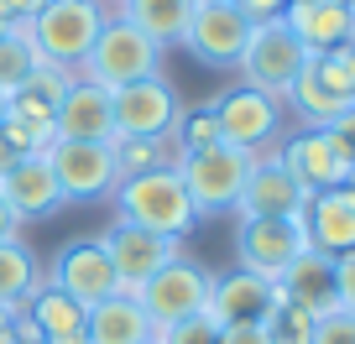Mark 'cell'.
I'll use <instances>...</instances> for the list:
<instances>
[{
    "instance_id": "cell-1",
    "label": "cell",
    "mask_w": 355,
    "mask_h": 344,
    "mask_svg": "<svg viewBox=\"0 0 355 344\" xmlns=\"http://www.w3.org/2000/svg\"><path fill=\"white\" fill-rule=\"evenodd\" d=\"M115 209H121L125 224L167 235V240H183L199 224V209H193V199H189L173 162L152 167V172H136V178H121L115 183Z\"/></svg>"
},
{
    "instance_id": "cell-2",
    "label": "cell",
    "mask_w": 355,
    "mask_h": 344,
    "mask_svg": "<svg viewBox=\"0 0 355 344\" xmlns=\"http://www.w3.org/2000/svg\"><path fill=\"white\" fill-rule=\"evenodd\" d=\"M105 21H110L105 0H47L42 11H37L32 21H21V26H26V37H32L42 63L78 73V63L89 57V47H94V37H100Z\"/></svg>"
},
{
    "instance_id": "cell-3",
    "label": "cell",
    "mask_w": 355,
    "mask_h": 344,
    "mask_svg": "<svg viewBox=\"0 0 355 344\" xmlns=\"http://www.w3.org/2000/svg\"><path fill=\"white\" fill-rule=\"evenodd\" d=\"M157 68H162V47L152 42V37H141L131 21H121V16H110V21L100 26V37H94V47H89V57L78 63V78H89V84H100V89H125V84H141V78H152Z\"/></svg>"
},
{
    "instance_id": "cell-4",
    "label": "cell",
    "mask_w": 355,
    "mask_h": 344,
    "mask_svg": "<svg viewBox=\"0 0 355 344\" xmlns=\"http://www.w3.org/2000/svg\"><path fill=\"white\" fill-rule=\"evenodd\" d=\"M173 167H178V178H183V188H189L199 219H209V214H235L241 188H245V178H251V167H256V152L220 141V146H209V152H199V156H178Z\"/></svg>"
},
{
    "instance_id": "cell-5",
    "label": "cell",
    "mask_w": 355,
    "mask_h": 344,
    "mask_svg": "<svg viewBox=\"0 0 355 344\" xmlns=\"http://www.w3.org/2000/svg\"><path fill=\"white\" fill-rule=\"evenodd\" d=\"M303 63H309V47H303L298 37L282 26V16H277V21H256L251 26L235 68H241L245 89H261V94H272V100H288V89L298 84Z\"/></svg>"
},
{
    "instance_id": "cell-6",
    "label": "cell",
    "mask_w": 355,
    "mask_h": 344,
    "mask_svg": "<svg viewBox=\"0 0 355 344\" xmlns=\"http://www.w3.org/2000/svg\"><path fill=\"white\" fill-rule=\"evenodd\" d=\"M209 287H214V271L199 266L193 255H178V261H167L162 271H152L131 298L146 308L152 329L162 334V329H173V323H183V318H193V313L209 308Z\"/></svg>"
},
{
    "instance_id": "cell-7",
    "label": "cell",
    "mask_w": 355,
    "mask_h": 344,
    "mask_svg": "<svg viewBox=\"0 0 355 344\" xmlns=\"http://www.w3.org/2000/svg\"><path fill=\"white\" fill-rule=\"evenodd\" d=\"M47 167H53V178H58L63 203H100L121 183L110 141H53L47 146Z\"/></svg>"
},
{
    "instance_id": "cell-8",
    "label": "cell",
    "mask_w": 355,
    "mask_h": 344,
    "mask_svg": "<svg viewBox=\"0 0 355 344\" xmlns=\"http://www.w3.org/2000/svg\"><path fill=\"white\" fill-rule=\"evenodd\" d=\"M282 167H288L293 178H298V188L309 193H329V188H350L355 183V156L340 146V136L329 131V125H309V131H298L288 146H282Z\"/></svg>"
},
{
    "instance_id": "cell-9",
    "label": "cell",
    "mask_w": 355,
    "mask_h": 344,
    "mask_svg": "<svg viewBox=\"0 0 355 344\" xmlns=\"http://www.w3.org/2000/svg\"><path fill=\"white\" fill-rule=\"evenodd\" d=\"M110 110H115V136H131V141H173L183 100H178V89L162 73H152V78H141V84L115 89Z\"/></svg>"
},
{
    "instance_id": "cell-10",
    "label": "cell",
    "mask_w": 355,
    "mask_h": 344,
    "mask_svg": "<svg viewBox=\"0 0 355 344\" xmlns=\"http://www.w3.org/2000/svg\"><path fill=\"white\" fill-rule=\"evenodd\" d=\"M309 251L303 219H235V266L277 282Z\"/></svg>"
},
{
    "instance_id": "cell-11",
    "label": "cell",
    "mask_w": 355,
    "mask_h": 344,
    "mask_svg": "<svg viewBox=\"0 0 355 344\" xmlns=\"http://www.w3.org/2000/svg\"><path fill=\"white\" fill-rule=\"evenodd\" d=\"M288 100L298 105V115L309 125H334L345 110H350L355 105V78H350V68H345L340 47L309 53V63H303L298 84L288 89Z\"/></svg>"
},
{
    "instance_id": "cell-12",
    "label": "cell",
    "mask_w": 355,
    "mask_h": 344,
    "mask_svg": "<svg viewBox=\"0 0 355 344\" xmlns=\"http://www.w3.org/2000/svg\"><path fill=\"white\" fill-rule=\"evenodd\" d=\"M245 37H251V21L235 11V0H193V16L178 47H189L204 68H235Z\"/></svg>"
},
{
    "instance_id": "cell-13",
    "label": "cell",
    "mask_w": 355,
    "mask_h": 344,
    "mask_svg": "<svg viewBox=\"0 0 355 344\" xmlns=\"http://www.w3.org/2000/svg\"><path fill=\"white\" fill-rule=\"evenodd\" d=\"M47 287H58L63 298H73L78 308H94V302L115 298L121 292V277H115L110 255H105L100 240H73L53 255V266L42 271Z\"/></svg>"
},
{
    "instance_id": "cell-14",
    "label": "cell",
    "mask_w": 355,
    "mask_h": 344,
    "mask_svg": "<svg viewBox=\"0 0 355 344\" xmlns=\"http://www.w3.org/2000/svg\"><path fill=\"white\" fill-rule=\"evenodd\" d=\"M105 255H110L115 277H121V292H136L152 271H162L167 261L183 255V240H167V235H152V230H136V224L115 219L110 230L100 235Z\"/></svg>"
},
{
    "instance_id": "cell-15",
    "label": "cell",
    "mask_w": 355,
    "mask_h": 344,
    "mask_svg": "<svg viewBox=\"0 0 355 344\" xmlns=\"http://www.w3.org/2000/svg\"><path fill=\"white\" fill-rule=\"evenodd\" d=\"M209 110H214V120H220V141L245 146V152H261V146L277 136V125H282L277 100H272V94H261V89H245V84L214 94Z\"/></svg>"
},
{
    "instance_id": "cell-16",
    "label": "cell",
    "mask_w": 355,
    "mask_h": 344,
    "mask_svg": "<svg viewBox=\"0 0 355 344\" xmlns=\"http://www.w3.org/2000/svg\"><path fill=\"white\" fill-rule=\"evenodd\" d=\"M303 209H309V193L282 167V156L256 152V167L241 188V203H235V219H303Z\"/></svg>"
},
{
    "instance_id": "cell-17",
    "label": "cell",
    "mask_w": 355,
    "mask_h": 344,
    "mask_svg": "<svg viewBox=\"0 0 355 344\" xmlns=\"http://www.w3.org/2000/svg\"><path fill=\"white\" fill-rule=\"evenodd\" d=\"M0 199L16 209V219L32 224V219H53L63 209V193H58V178L53 167H47V152H32L11 167V172H0Z\"/></svg>"
},
{
    "instance_id": "cell-18",
    "label": "cell",
    "mask_w": 355,
    "mask_h": 344,
    "mask_svg": "<svg viewBox=\"0 0 355 344\" xmlns=\"http://www.w3.org/2000/svg\"><path fill=\"white\" fill-rule=\"evenodd\" d=\"M303 235H309V251L319 255H350L355 251V183L350 188H329L313 193L309 209H303Z\"/></svg>"
},
{
    "instance_id": "cell-19",
    "label": "cell",
    "mask_w": 355,
    "mask_h": 344,
    "mask_svg": "<svg viewBox=\"0 0 355 344\" xmlns=\"http://www.w3.org/2000/svg\"><path fill=\"white\" fill-rule=\"evenodd\" d=\"M58 141H115V110H110V89L73 78L68 94L58 100Z\"/></svg>"
},
{
    "instance_id": "cell-20",
    "label": "cell",
    "mask_w": 355,
    "mask_h": 344,
    "mask_svg": "<svg viewBox=\"0 0 355 344\" xmlns=\"http://www.w3.org/2000/svg\"><path fill=\"white\" fill-rule=\"evenodd\" d=\"M272 302H277V282L256 277V271H225V277H214L209 287V318L220 323H261L266 313H272Z\"/></svg>"
},
{
    "instance_id": "cell-21",
    "label": "cell",
    "mask_w": 355,
    "mask_h": 344,
    "mask_svg": "<svg viewBox=\"0 0 355 344\" xmlns=\"http://www.w3.org/2000/svg\"><path fill=\"white\" fill-rule=\"evenodd\" d=\"M282 26H288L309 53H329V47L350 42V6H345V0H288Z\"/></svg>"
},
{
    "instance_id": "cell-22",
    "label": "cell",
    "mask_w": 355,
    "mask_h": 344,
    "mask_svg": "<svg viewBox=\"0 0 355 344\" xmlns=\"http://www.w3.org/2000/svg\"><path fill=\"white\" fill-rule=\"evenodd\" d=\"M152 334H157L152 318H146V308L131 292H115V298L94 302L89 323H84V344H146Z\"/></svg>"
},
{
    "instance_id": "cell-23",
    "label": "cell",
    "mask_w": 355,
    "mask_h": 344,
    "mask_svg": "<svg viewBox=\"0 0 355 344\" xmlns=\"http://www.w3.org/2000/svg\"><path fill=\"white\" fill-rule=\"evenodd\" d=\"M282 298L298 302V308H309L313 318H324V313H334L340 302H334V261L319 251H303L298 261H293L288 271L277 277Z\"/></svg>"
},
{
    "instance_id": "cell-24",
    "label": "cell",
    "mask_w": 355,
    "mask_h": 344,
    "mask_svg": "<svg viewBox=\"0 0 355 344\" xmlns=\"http://www.w3.org/2000/svg\"><path fill=\"white\" fill-rule=\"evenodd\" d=\"M26 318L37 323V334H42V344H84V323H89V308H78L73 298H63L58 287L37 292L32 302H26Z\"/></svg>"
},
{
    "instance_id": "cell-25",
    "label": "cell",
    "mask_w": 355,
    "mask_h": 344,
    "mask_svg": "<svg viewBox=\"0 0 355 344\" xmlns=\"http://www.w3.org/2000/svg\"><path fill=\"white\" fill-rule=\"evenodd\" d=\"M193 16V0H121V21H131L157 47H178Z\"/></svg>"
},
{
    "instance_id": "cell-26",
    "label": "cell",
    "mask_w": 355,
    "mask_h": 344,
    "mask_svg": "<svg viewBox=\"0 0 355 344\" xmlns=\"http://www.w3.org/2000/svg\"><path fill=\"white\" fill-rule=\"evenodd\" d=\"M37 292H42V261L26 240H6L0 245V308H26Z\"/></svg>"
},
{
    "instance_id": "cell-27",
    "label": "cell",
    "mask_w": 355,
    "mask_h": 344,
    "mask_svg": "<svg viewBox=\"0 0 355 344\" xmlns=\"http://www.w3.org/2000/svg\"><path fill=\"white\" fill-rule=\"evenodd\" d=\"M37 63H42V57H37V47H32V37H26V26H16V32L0 37V105H6L16 89H21L26 73H32Z\"/></svg>"
},
{
    "instance_id": "cell-28",
    "label": "cell",
    "mask_w": 355,
    "mask_h": 344,
    "mask_svg": "<svg viewBox=\"0 0 355 344\" xmlns=\"http://www.w3.org/2000/svg\"><path fill=\"white\" fill-rule=\"evenodd\" d=\"M266 339L272 344H313V313L309 308H298V302H288L282 298V287H277V302H272V313H266Z\"/></svg>"
},
{
    "instance_id": "cell-29",
    "label": "cell",
    "mask_w": 355,
    "mask_h": 344,
    "mask_svg": "<svg viewBox=\"0 0 355 344\" xmlns=\"http://www.w3.org/2000/svg\"><path fill=\"white\" fill-rule=\"evenodd\" d=\"M209 146H220V120H214V110L204 105V110H183L178 115V125H173V162L178 156H199V152H209Z\"/></svg>"
},
{
    "instance_id": "cell-30",
    "label": "cell",
    "mask_w": 355,
    "mask_h": 344,
    "mask_svg": "<svg viewBox=\"0 0 355 344\" xmlns=\"http://www.w3.org/2000/svg\"><path fill=\"white\" fill-rule=\"evenodd\" d=\"M115 167H121V178H136V172H152V167L173 162L167 156V141H131V136H115Z\"/></svg>"
},
{
    "instance_id": "cell-31",
    "label": "cell",
    "mask_w": 355,
    "mask_h": 344,
    "mask_svg": "<svg viewBox=\"0 0 355 344\" xmlns=\"http://www.w3.org/2000/svg\"><path fill=\"white\" fill-rule=\"evenodd\" d=\"M157 339H162V344H220V323H214L209 308H204V313H193V318H183V323H173V329H162Z\"/></svg>"
},
{
    "instance_id": "cell-32",
    "label": "cell",
    "mask_w": 355,
    "mask_h": 344,
    "mask_svg": "<svg viewBox=\"0 0 355 344\" xmlns=\"http://www.w3.org/2000/svg\"><path fill=\"white\" fill-rule=\"evenodd\" d=\"M313 344H355V313L334 308L313 323Z\"/></svg>"
},
{
    "instance_id": "cell-33",
    "label": "cell",
    "mask_w": 355,
    "mask_h": 344,
    "mask_svg": "<svg viewBox=\"0 0 355 344\" xmlns=\"http://www.w3.org/2000/svg\"><path fill=\"white\" fill-rule=\"evenodd\" d=\"M334 302H340L345 313H355V251L334 255Z\"/></svg>"
},
{
    "instance_id": "cell-34",
    "label": "cell",
    "mask_w": 355,
    "mask_h": 344,
    "mask_svg": "<svg viewBox=\"0 0 355 344\" xmlns=\"http://www.w3.org/2000/svg\"><path fill=\"white\" fill-rule=\"evenodd\" d=\"M235 11L256 26V21H277V16L288 11V0H235Z\"/></svg>"
},
{
    "instance_id": "cell-35",
    "label": "cell",
    "mask_w": 355,
    "mask_h": 344,
    "mask_svg": "<svg viewBox=\"0 0 355 344\" xmlns=\"http://www.w3.org/2000/svg\"><path fill=\"white\" fill-rule=\"evenodd\" d=\"M220 344H272V339H266V323H225Z\"/></svg>"
},
{
    "instance_id": "cell-36",
    "label": "cell",
    "mask_w": 355,
    "mask_h": 344,
    "mask_svg": "<svg viewBox=\"0 0 355 344\" xmlns=\"http://www.w3.org/2000/svg\"><path fill=\"white\" fill-rule=\"evenodd\" d=\"M21 230H26V224L16 219V209L0 199V245H6V240H21Z\"/></svg>"
},
{
    "instance_id": "cell-37",
    "label": "cell",
    "mask_w": 355,
    "mask_h": 344,
    "mask_svg": "<svg viewBox=\"0 0 355 344\" xmlns=\"http://www.w3.org/2000/svg\"><path fill=\"white\" fill-rule=\"evenodd\" d=\"M329 131H334V136H340V146H345V152H350V156H355V105H350V110H345V115H340V120H334V125H329Z\"/></svg>"
},
{
    "instance_id": "cell-38",
    "label": "cell",
    "mask_w": 355,
    "mask_h": 344,
    "mask_svg": "<svg viewBox=\"0 0 355 344\" xmlns=\"http://www.w3.org/2000/svg\"><path fill=\"white\" fill-rule=\"evenodd\" d=\"M0 6L11 11V21H32V16L42 11V6H47V0H0Z\"/></svg>"
},
{
    "instance_id": "cell-39",
    "label": "cell",
    "mask_w": 355,
    "mask_h": 344,
    "mask_svg": "<svg viewBox=\"0 0 355 344\" xmlns=\"http://www.w3.org/2000/svg\"><path fill=\"white\" fill-rule=\"evenodd\" d=\"M21 156H32V152H16V146H11V136L0 131V172H11V167L21 162Z\"/></svg>"
},
{
    "instance_id": "cell-40",
    "label": "cell",
    "mask_w": 355,
    "mask_h": 344,
    "mask_svg": "<svg viewBox=\"0 0 355 344\" xmlns=\"http://www.w3.org/2000/svg\"><path fill=\"white\" fill-rule=\"evenodd\" d=\"M16 26H21V21H11V11L0 6V37H6V32H16Z\"/></svg>"
},
{
    "instance_id": "cell-41",
    "label": "cell",
    "mask_w": 355,
    "mask_h": 344,
    "mask_svg": "<svg viewBox=\"0 0 355 344\" xmlns=\"http://www.w3.org/2000/svg\"><path fill=\"white\" fill-rule=\"evenodd\" d=\"M11 313H16V308H0V329H6V323H11Z\"/></svg>"
},
{
    "instance_id": "cell-42",
    "label": "cell",
    "mask_w": 355,
    "mask_h": 344,
    "mask_svg": "<svg viewBox=\"0 0 355 344\" xmlns=\"http://www.w3.org/2000/svg\"><path fill=\"white\" fill-rule=\"evenodd\" d=\"M350 42H355V6H350Z\"/></svg>"
},
{
    "instance_id": "cell-43",
    "label": "cell",
    "mask_w": 355,
    "mask_h": 344,
    "mask_svg": "<svg viewBox=\"0 0 355 344\" xmlns=\"http://www.w3.org/2000/svg\"><path fill=\"white\" fill-rule=\"evenodd\" d=\"M146 344H162V339H157V334H152V339H146Z\"/></svg>"
},
{
    "instance_id": "cell-44",
    "label": "cell",
    "mask_w": 355,
    "mask_h": 344,
    "mask_svg": "<svg viewBox=\"0 0 355 344\" xmlns=\"http://www.w3.org/2000/svg\"><path fill=\"white\" fill-rule=\"evenodd\" d=\"M345 6H355V0H345Z\"/></svg>"
}]
</instances>
